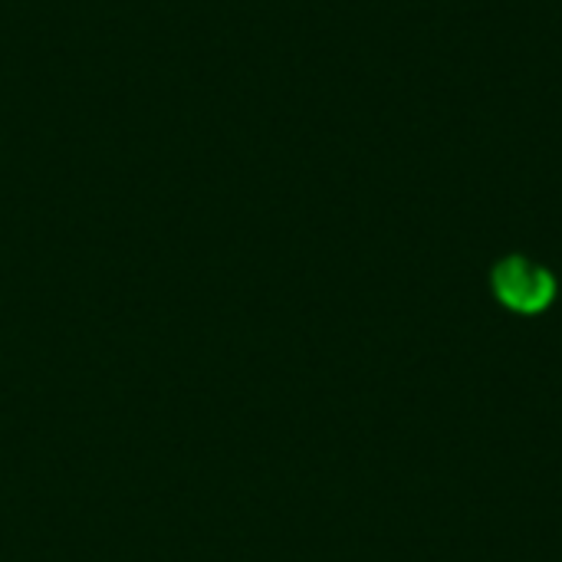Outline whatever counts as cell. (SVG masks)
<instances>
[{
  "mask_svg": "<svg viewBox=\"0 0 562 562\" xmlns=\"http://www.w3.org/2000/svg\"><path fill=\"white\" fill-rule=\"evenodd\" d=\"M494 290L504 306H510L517 313H540L553 303L557 283L543 267H537L524 257H510L494 270Z\"/></svg>",
  "mask_w": 562,
  "mask_h": 562,
  "instance_id": "obj_1",
  "label": "cell"
}]
</instances>
